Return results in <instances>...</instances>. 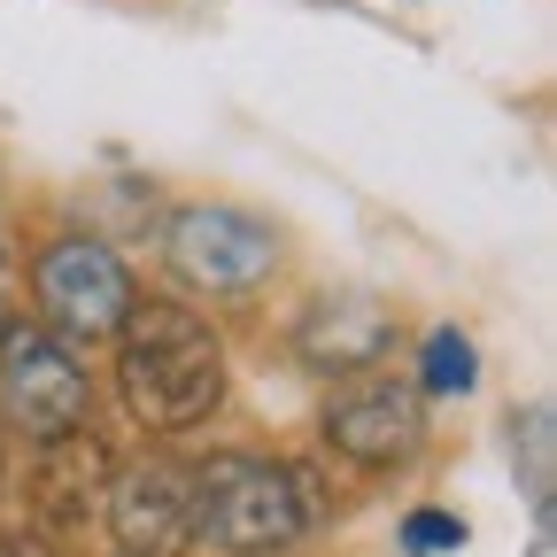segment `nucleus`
<instances>
[{"label": "nucleus", "instance_id": "7ed1b4c3", "mask_svg": "<svg viewBox=\"0 0 557 557\" xmlns=\"http://www.w3.org/2000/svg\"><path fill=\"white\" fill-rule=\"evenodd\" d=\"M32 295H39V318L62 348H78V341H116V325L132 318L139 287H132V271L109 240L94 233H62L39 248L32 263Z\"/></svg>", "mask_w": 557, "mask_h": 557}, {"label": "nucleus", "instance_id": "f03ea898", "mask_svg": "<svg viewBox=\"0 0 557 557\" xmlns=\"http://www.w3.org/2000/svg\"><path fill=\"white\" fill-rule=\"evenodd\" d=\"M302 534H310V496L278 457L225 449L194 465V542L225 557H287Z\"/></svg>", "mask_w": 557, "mask_h": 557}, {"label": "nucleus", "instance_id": "1a4fd4ad", "mask_svg": "<svg viewBox=\"0 0 557 557\" xmlns=\"http://www.w3.org/2000/svg\"><path fill=\"white\" fill-rule=\"evenodd\" d=\"M511 442H519V480H527V504H534V519L549 527V480H557V410H549V403H527V410H519V426H511Z\"/></svg>", "mask_w": 557, "mask_h": 557}, {"label": "nucleus", "instance_id": "6e6552de", "mask_svg": "<svg viewBox=\"0 0 557 557\" xmlns=\"http://www.w3.org/2000/svg\"><path fill=\"white\" fill-rule=\"evenodd\" d=\"M295 341H302V364L310 372H364V364H380L387 348H395V310L380 302V295H325L302 325H295Z\"/></svg>", "mask_w": 557, "mask_h": 557}, {"label": "nucleus", "instance_id": "9d476101", "mask_svg": "<svg viewBox=\"0 0 557 557\" xmlns=\"http://www.w3.org/2000/svg\"><path fill=\"white\" fill-rule=\"evenodd\" d=\"M480 380V348L457 325H434L426 348H418V395H465Z\"/></svg>", "mask_w": 557, "mask_h": 557}, {"label": "nucleus", "instance_id": "9b49d317", "mask_svg": "<svg viewBox=\"0 0 557 557\" xmlns=\"http://www.w3.org/2000/svg\"><path fill=\"white\" fill-rule=\"evenodd\" d=\"M395 542H403L410 557H449V549H465V519L426 504V511H410V519H403V534H395Z\"/></svg>", "mask_w": 557, "mask_h": 557}, {"label": "nucleus", "instance_id": "423d86ee", "mask_svg": "<svg viewBox=\"0 0 557 557\" xmlns=\"http://www.w3.org/2000/svg\"><path fill=\"white\" fill-rule=\"evenodd\" d=\"M101 511L124 557H186L194 549V465L139 457L101 487Z\"/></svg>", "mask_w": 557, "mask_h": 557}, {"label": "nucleus", "instance_id": "f257e3e1", "mask_svg": "<svg viewBox=\"0 0 557 557\" xmlns=\"http://www.w3.org/2000/svg\"><path fill=\"white\" fill-rule=\"evenodd\" d=\"M116 395L148 434H186L225 403V341L186 302H132L116 325Z\"/></svg>", "mask_w": 557, "mask_h": 557}, {"label": "nucleus", "instance_id": "39448f33", "mask_svg": "<svg viewBox=\"0 0 557 557\" xmlns=\"http://www.w3.org/2000/svg\"><path fill=\"white\" fill-rule=\"evenodd\" d=\"M171 271L201 295H256L271 263H278V233L256 218V209H233V201H194L171 218V240H163Z\"/></svg>", "mask_w": 557, "mask_h": 557}, {"label": "nucleus", "instance_id": "f8f14e48", "mask_svg": "<svg viewBox=\"0 0 557 557\" xmlns=\"http://www.w3.org/2000/svg\"><path fill=\"white\" fill-rule=\"evenodd\" d=\"M0 557H39V549H24V542H0Z\"/></svg>", "mask_w": 557, "mask_h": 557}, {"label": "nucleus", "instance_id": "0eeeda50", "mask_svg": "<svg viewBox=\"0 0 557 557\" xmlns=\"http://www.w3.org/2000/svg\"><path fill=\"white\" fill-rule=\"evenodd\" d=\"M325 442L348 465L387 472V465L418 457V442H426V403H418V387H403V380H364V387H348L325 410Z\"/></svg>", "mask_w": 557, "mask_h": 557}, {"label": "nucleus", "instance_id": "20e7f679", "mask_svg": "<svg viewBox=\"0 0 557 557\" xmlns=\"http://www.w3.org/2000/svg\"><path fill=\"white\" fill-rule=\"evenodd\" d=\"M0 410L32 442H70L94 410V372L47 325H9L0 333Z\"/></svg>", "mask_w": 557, "mask_h": 557}]
</instances>
